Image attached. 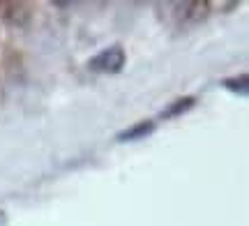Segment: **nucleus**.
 <instances>
[{
    "label": "nucleus",
    "instance_id": "f03ea898",
    "mask_svg": "<svg viewBox=\"0 0 249 226\" xmlns=\"http://www.w3.org/2000/svg\"><path fill=\"white\" fill-rule=\"evenodd\" d=\"M155 132V125H152L150 120H145V122H136L132 125L129 129H124L118 134V141H127V143H132V141H139V139H145L148 134Z\"/></svg>",
    "mask_w": 249,
    "mask_h": 226
},
{
    "label": "nucleus",
    "instance_id": "7ed1b4c3",
    "mask_svg": "<svg viewBox=\"0 0 249 226\" xmlns=\"http://www.w3.org/2000/svg\"><path fill=\"white\" fill-rule=\"evenodd\" d=\"M194 104H196L194 97H182V100H176L169 109L161 111V118H164V120H169V118H176V116H180V113H187Z\"/></svg>",
    "mask_w": 249,
    "mask_h": 226
},
{
    "label": "nucleus",
    "instance_id": "39448f33",
    "mask_svg": "<svg viewBox=\"0 0 249 226\" xmlns=\"http://www.w3.org/2000/svg\"><path fill=\"white\" fill-rule=\"evenodd\" d=\"M0 219H2V212H0Z\"/></svg>",
    "mask_w": 249,
    "mask_h": 226
},
{
    "label": "nucleus",
    "instance_id": "20e7f679",
    "mask_svg": "<svg viewBox=\"0 0 249 226\" xmlns=\"http://www.w3.org/2000/svg\"><path fill=\"white\" fill-rule=\"evenodd\" d=\"M224 86L233 92H247V76H240V79H229V81H224Z\"/></svg>",
    "mask_w": 249,
    "mask_h": 226
},
{
    "label": "nucleus",
    "instance_id": "f257e3e1",
    "mask_svg": "<svg viewBox=\"0 0 249 226\" xmlns=\"http://www.w3.org/2000/svg\"><path fill=\"white\" fill-rule=\"evenodd\" d=\"M124 51L123 46H108L104 51H99L95 58H90L88 70L97 74H118L124 67Z\"/></svg>",
    "mask_w": 249,
    "mask_h": 226
}]
</instances>
